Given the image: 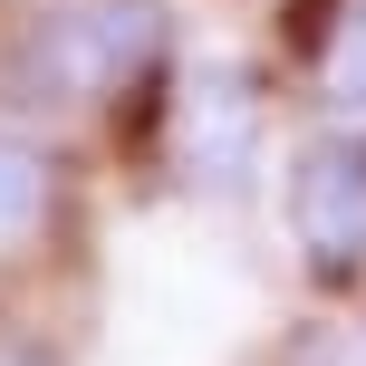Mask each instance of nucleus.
<instances>
[{
  "mask_svg": "<svg viewBox=\"0 0 366 366\" xmlns=\"http://www.w3.org/2000/svg\"><path fill=\"white\" fill-rule=\"evenodd\" d=\"M299 77L328 116H366V0H309L299 19Z\"/></svg>",
  "mask_w": 366,
  "mask_h": 366,
  "instance_id": "nucleus-5",
  "label": "nucleus"
},
{
  "mask_svg": "<svg viewBox=\"0 0 366 366\" xmlns=\"http://www.w3.org/2000/svg\"><path fill=\"white\" fill-rule=\"evenodd\" d=\"M174 49L164 0H49L19 39V68L49 107H116Z\"/></svg>",
  "mask_w": 366,
  "mask_h": 366,
  "instance_id": "nucleus-1",
  "label": "nucleus"
},
{
  "mask_svg": "<svg viewBox=\"0 0 366 366\" xmlns=\"http://www.w3.org/2000/svg\"><path fill=\"white\" fill-rule=\"evenodd\" d=\"M347 357H357V366H366V318H357V337H347Z\"/></svg>",
  "mask_w": 366,
  "mask_h": 366,
  "instance_id": "nucleus-6",
  "label": "nucleus"
},
{
  "mask_svg": "<svg viewBox=\"0 0 366 366\" xmlns=\"http://www.w3.org/2000/svg\"><path fill=\"white\" fill-rule=\"evenodd\" d=\"M174 164L202 174L212 193H241V183H251V164H260V97H251L241 68H202L193 87H183V107H174Z\"/></svg>",
  "mask_w": 366,
  "mask_h": 366,
  "instance_id": "nucleus-3",
  "label": "nucleus"
},
{
  "mask_svg": "<svg viewBox=\"0 0 366 366\" xmlns=\"http://www.w3.org/2000/svg\"><path fill=\"white\" fill-rule=\"evenodd\" d=\"M309 280H366V126H318L280 183Z\"/></svg>",
  "mask_w": 366,
  "mask_h": 366,
  "instance_id": "nucleus-2",
  "label": "nucleus"
},
{
  "mask_svg": "<svg viewBox=\"0 0 366 366\" xmlns=\"http://www.w3.org/2000/svg\"><path fill=\"white\" fill-rule=\"evenodd\" d=\"M58 212H68V174H58V154L39 145L29 126L0 116V270L49 251Z\"/></svg>",
  "mask_w": 366,
  "mask_h": 366,
  "instance_id": "nucleus-4",
  "label": "nucleus"
}]
</instances>
